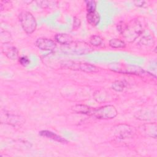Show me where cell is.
<instances>
[{
  "label": "cell",
  "mask_w": 157,
  "mask_h": 157,
  "mask_svg": "<svg viewBox=\"0 0 157 157\" xmlns=\"http://www.w3.org/2000/svg\"><path fill=\"white\" fill-rule=\"evenodd\" d=\"M118 30L127 41L132 42L142 33V26L137 19H133L126 24L118 25Z\"/></svg>",
  "instance_id": "obj_1"
},
{
  "label": "cell",
  "mask_w": 157,
  "mask_h": 157,
  "mask_svg": "<svg viewBox=\"0 0 157 157\" xmlns=\"http://www.w3.org/2000/svg\"><path fill=\"white\" fill-rule=\"evenodd\" d=\"M90 115L99 119H111L117 115V110L113 105H106L100 107L91 109Z\"/></svg>",
  "instance_id": "obj_2"
},
{
  "label": "cell",
  "mask_w": 157,
  "mask_h": 157,
  "mask_svg": "<svg viewBox=\"0 0 157 157\" xmlns=\"http://www.w3.org/2000/svg\"><path fill=\"white\" fill-rule=\"evenodd\" d=\"M61 67L75 71H80L86 72H96L98 68L90 63L75 61H64L61 64Z\"/></svg>",
  "instance_id": "obj_3"
},
{
  "label": "cell",
  "mask_w": 157,
  "mask_h": 157,
  "mask_svg": "<svg viewBox=\"0 0 157 157\" xmlns=\"http://www.w3.org/2000/svg\"><path fill=\"white\" fill-rule=\"evenodd\" d=\"M19 20L23 30L28 34L33 33L37 26L35 18L29 12L22 11L19 14Z\"/></svg>",
  "instance_id": "obj_4"
},
{
  "label": "cell",
  "mask_w": 157,
  "mask_h": 157,
  "mask_svg": "<svg viewBox=\"0 0 157 157\" xmlns=\"http://www.w3.org/2000/svg\"><path fill=\"white\" fill-rule=\"evenodd\" d=\"M92 50L93 48L90 45L83 42H73L63 48L64 52L76 55H85Z\"/></svg>",
  "instance_id": "obj_5"
},
{
  "label": "cell",
  "mask_w": 157,
  "mask_h": 157,
  "mask_svg": "<svg viewBox=\"0 0 157 157\" xmlns=\"http://www.w3.org/2000/svg\"><path fill=\"white\" fill-rule=\"evenodd\" d=\"M4 114L1 113V119L4 118V122L6 123H8L9 124L13 125V126H21L25 122V120L22 117H21L19 115L11 114L9 112H4Z\"/></svg>",
  "instance_id": "obj_6"
},
{
  "label": "cell",
  "mask_w": 157,
  "mask_h": 157,
  "mask_svg": "<svg viewBox=\"0 0 157 157\" xmlns=\"http://www.w3.org/2000/svg\"><path fill=\"white\" fill-rule=\"evenodd\" d=\"M36 46L42 50H53L56 47V43L50 39L47 38H39L36 41Z\"/></svg>",
  "instance_id": "obj_7"
},
{
  "label": "cell",
  "mask_w": 157,
  "mask_h": 157,
  "mask_svg": "<svg viewBox=\"0 0 157 157\" xmlns=\"http://www.w3.org/2000/svg\"><path fill=\"white\" fill-rule=\"evenodd\" d=\"M1 48L3 53L9 59H15L18 58V51L15 47L10 44V42L3 43L1 45Z\"/></svg>",
  "instance_id": "obj_8"
},
{
  "label": "cell",
  "mask_w": 157,
  "mask_h": 157,
  "mask_svg": "<svg viewBox=\"0 0 157 157\" xmlns=\"http://www.w3.org/2000/svg\"><path fill=\"white\" fill-rule=\"evenodd\" d=\"M55 40L59 44L64 45H67L73 42L72 37L67 34L60 33L57 34L55 36Z\"/></svg>",
  "instance_id": "obj_9"
},
{
  "label": "cell",
  "mask_w": 157,
  "mask_h": 157,
  "mask_svg": "<svg viewBox=\"0 0 157 157\" xmlns=\"http://www.w3.org/2000/svg\"><path fill=\"white\" fill-rule=\"evenodd\" d=\"M39 134L41 136H43V137H45L47 138H49V139H53L54 140H56V141H58L59 142H61V143H64V142H66L67 141L63 139V137H61V136L56 134L54 132H52L51 131H47V130H44V131H41L40 132H39Z\"/></svg>",
  "instance_id": "obj_10"
},
{
  "label": "cell",
  "mask_w": 157,
  "mask_h": 157,
  "mask_svg": "<svg viewBox=\"0 0 157 157\" xmlns=\"http://www.w3.org/2000/svg\"><path fill=\"white\" fill-rule=\"evenodd\" d=\"M86 19L88 22L92 26H96L100 20V17L99 13L96 12H88L86 15Z\"/></svg>",
  "instance_id": "obj_11"
},
{
  "label": "cell",
  "mask_w": 157,
  "mask_h": 157,
  "mask_svg": "<svg viewBox=\"0 0 157 157\" xmlns=\"http://www.w3.org/2000/svg\"><path fill=\"white\" fill-rule=\"evenodd\" d=\"M72 110L77 113L90 115L91 108L86 105L79 104V105H75L72 107Z\"/></svg>",
  "instance_id": "obj_12"
},
{
  "label": "cell",
  "mask_w": 157,
  "mask_h": 157,
  "mask_svg": "<svg viewBox=\"0 0 157 157\" xmlns=\"http://www.w3.org/2000/svg\"><path fill=\"white\" fill-rule=\"evenodd\" d=\"M109 45L112 48H124L126 45L124 41L119 39H112L109 41Z\"/></svg>",
  "instance_id": "obj_13"
},
{
  "label": "cell",
  "mask_w": 157,
  "mask_h": 157,
  "mask_svg": "<svg viewBox=\"0 0 157 157\" xmlns=\"http://www.w3.org/2000/svg\"><path fill=\"white\" fill-rule=\"evenodd\" d=\"M90 43L93 46H99L102 43V39L100 36L93 35L90 39Z\"/></svg>",
  "instance_id": "obj_14"
},
{
  "label": "cell",
  "mask_w": 157,
  "mask_h": 157,
  "mask_svg": "<svg viewBox=\"0 0 157 157\" xmlns=\"http://www.w3.org/2000/svg\"><path fill=\"white\" fill-rule=\"evenodd\" d=\"M85 2L88 12H92L96 11V3L94 1H86Z\"/></svg>",
  "instance_id": "obj_15"
},
{
  "label": "cell",
  "mask_w": 157,
  "mask_h": 157,
  "mask_svg": "<svg viewBox=\"0 0 157 157\" xmlns=\"http://www.w3.org/2000/svg\"><path fill=\"white\" fill-rule=\"evenodd\" d=\"M112 88L117 91H121L124 88V84L123 82L116 81L112 84Z\"/></svg>",
  "instance_id": "obj_16"
},
{
  "label": "cell",
  "mask_w": 157,
  "mask_h": 157,
  "mask_svg": "<svg viewBox=\"0 0 157 157\" xmlns=\"http://www.w3.org/2000/svg\"><path fill=\"white\" fill-rule=\"evenodd\" d=\"M19 63L24 66H28L29 63H30V61L29 59L26 57V56H21L18 59Z\"/></svg>",
  "instance_id": "obj_17"
},
{
  "label": "cell",
  "mask_w": 157,
  "mask_h": 157,
  "mask_svg": "<svg viewBox=\"0 0 157 157\" xmlns=\"http://www.w3.org/2000/svg\"><path fill=\"white\" fill-rule=\"evenodd\" d=\"M80 25V20L78 18L74 17V22H73V29H77L78 28H79Z\"/></svg>",
  "instance_id": "obj_18"
},
{
  "label": "cell",
  "mask_w": 157,
  "mask_h": 157,
  "mask_svg": "<svg viewBox=\"0 0 157 157\" xmlns=\"http://www.w3.org/2000/svg\"><path fill=\"white\" fill-rule=\"evenodd\" d=\"M134 3L135 5L137 6L142 7V6H144V4L145 3V2L144 1H134Z\"/></svg>",
  "instance_id": "obj_19"
}]
</instances>
